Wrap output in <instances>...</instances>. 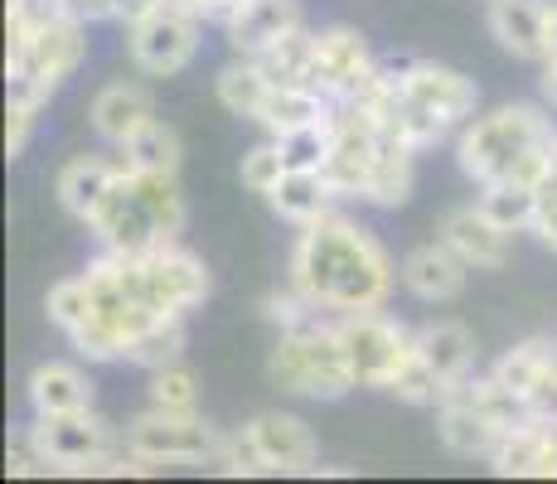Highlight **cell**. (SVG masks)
I'll list each match as a JSON object with an SVG mask.
<instances>
[{"instance_id": "cell-1", "label": "cell", "mask_w": 557, "mask_h": 484, "mask_svg": "<svg viewBox=\"0 0 557 484\" xmlns=\"http://www.w3.org/2000/svg\"><path fill=\"white\" fill-rule=\"evenodd\" d=\"M286 282L325 315H363V310H388L398 266L388 247L373 238V228L335 209L296 228L286 252Z\"/></svg>"}, {"instance_id": "cell-2", "label": "cell", "mask_w": 557, "mask_h": 484, "mask_svg": "<svg viewBox=\"0 0 557 484\" xmlns=\"http://www.w3.org/2000/svg\"><path fill=\"white\" fill-rule=\"evenodd\" d=\"M355 107L388 126L393 136L412 141L417 150H432L456 141V132L480 112V88L451 63L432 59H383L379 78L355 97Z\"/></svg>"}, {"instance_id": "cell-3", "label": "cell", "mask_w": 557, "mask_h": 484, "mask_svg": "<svg viewBox=\"0 0 557 484\" xmlns=\"http://www.w3.org/2000/svg\"><path fill=\"white\" fill-rule=\"evenodd\" d=\"M557 150V122L533 102H499L475 112L456 132V170L475 189L485 185H533L548 179Z\"/></svg>"}, {"instance_id": "cell-4", "label": "cell", "mask_w": 557, "mask_h": 484, "mask_svg": "<svg viewBox=\"0 0 557 484\" xmlns=\"http://www.w3.org/2000/svg\"><path fill=\"white\" fill-rule=\"evenodd\" d=\"M180 228H185L180 175H146V170H122V179L112 185V194L88 223L102 252L116 257H141L180 243Z\"/></svg>"}, {"instance_id": "cell-5", "label": "cell", "mask_w": 557, "mask_h": 484, "mask_svg": "<svg viewBox=\"0 0 557 484\" xmlns=\"http://www.w3.org/2000/svg\"><path fill=\"white\" fill-rule=\"evenodd\" d=\"M539 422L529 412L519 393H509L495 373H470L466 383H456L451 393L436 402V440L451 450L456 460H485L505 446V436H513L519 426Z\"/></svg>"}, {"instance_id": "cell-6", "label": "cell", "mask_w": 557, "mask_h": 484, "mask_svg": "<svg viewBox=\"0 0 557 484\" xmlns=\"http://www.w3.org/2000/svg\"><path fill=\"white\" fill-rule=\"evenodd\" d=\"M267 378L306 402H339V397L359 393L345 339H339V320L315 315L296 330H282L267 353Z\"/></svg>"}, {"instance_id": "cell-7", "label": "cell", "mask_w": 557, "mask_h": 484, "mask_svg": "<svg viewBox=\"0 0 557 484\" xmlns=\"http://www.w3.org/2000/svg\"><path fill=\"white\" fill-rule=\"evenodd\" d=\"M126 59L146 78H175L199 59L203 45V20L185 0H156L141 15L126 20Z\"/></svg>"}, {"instance_id": "cell-8", "label": "cell", "mask_w": 557, "mask_h": 484, "mask_svg": "<svg viewBox=\"0 0 557 484\" xmlns=\"http://www.w3.org/2000/svg\"><path fill=\"white\" fill-rule=\"evenodd\" d=\"M88 29L92 25H83V20L49 10V15L39 20V29L29 35L25 53H20L15 63H5L10 92H29V97H39V102H49V97L83 69V59H88Z\"/></svg>"}, {"instance_id": "cell-9", "label": "cell", "mask_w": 557, "mask_h": 484, "mask_svg": "<svg viewBox=\"0 0 557 484\" xmlns=\"http://www.w3.org/2000/svg\"><path fill=\"white\" fill-rule=\"evenodd\" d=\"M335 320L349 353V369H355V383L369 387V393H393V383L412 363L417 330H407L388 310H363V315H335Z\"/></svg>"}, {"instance_id": "cell-10", "label": "cell", "mask_w": 557, "mask_h": 484, "mask_svg": "<svg viewBox=\"0 0 557 484\" xmlns=\"http://www.w3.org/2000/svg\"><path fill=\"white\" fill-rule=\"evenodd\" d=\"M126 432V450L141 456L151 470L165 466H195L209 470L213 450H219V426L203 422V412H160V407L146 402V412H136Z\"/></svg>"}, {"instance_id": "cell-11", "label": "cell", "mask_w": 557, "mask_h": 484, "mask_svg": "<svg viewBox=\"0 0 557 484\" xmlns=\"http://www.w3.org/2000/svg\"><path fill=\"white\" fill-rule=\"evenodd\" d=\"M379 63L369 49V39L355 25H320L310 35V88L325 92L335 107L363 97L373 78H379Z\"/></svg>"}, {"instance_id": "cell-12", "label": "cell", "mask_w": 557, "mask_h": 484, "mask_svg": "<svg viewBox=\"0 0 557 484\" xmlns=\"http://www.w3.org/2000/svg\"><path fill=\"white\" fill-rule=\"evenodd\" d=\"M267 475H320V436L296 412H257L243 422Z\"/></svg>"}, {"instance_id": "cell-13", "label": "cell", "mask_w": 557, "mask_h": 484, "mask_svg": "<svg viewBox=\"0 0 557 484\" xmlns=\"http://www.w3.org/2000/svg\"><path fill=\"white\" fill-rule=\"evenodd\" d=\"M436 238L451 247L470 272H499V266L509 262V252H513V233L499 228V223L490 219L475 199L446 209L442 223H436Z\"/></svg>"}, {"instance_id": "cell-14", "label": "cell", "mask_w": 557, "mask_h": 484, "mask_svg": "<svg viewBox=\"0 0 557 484\" xmlns=\"http://www.w3.org/2000/svg\"><path fill=\"white\" fill-rule=\"evenodd\" d=\"M219 29L228 39V53L262 59L267 49H276L296 29H306V15H301V0H243Z\"/></svg>"}, {"instance_id": "cell-15", "label": "cell", "mask_w": 557, "mask_h": 484, "mask_svg": "<svg viewBox=\"0 0 557 484\" xmlns=\"http://www.w3.org/2000/svg\"><path fill=\"white\" fill-rule=\"evenodd\" d=\"M122 156H102V150H83V156L63 160L59 175H53V199L69 219H78L83 228L92 223V213L102 209V199L112 194V185L122 179Z\"/></svg>"}, {"instance_id": "cell-16", "label": "cell", "mask_w": 557, "mask_h": 484, "mask_svg": "<svg viewBox=\"0 0 557 484\" xmlns=\"http://www.w3.org/2000/svg\"><path fill=\"white\" fill-rule=\"evenodd\" d=\"M398 282L407 296L422 300V306H451L470 282V266L460 262L442 238H432V243H417L398 262Z\"/></svg>"}, {"instance_id": "cell-17", "label": "cell", "mask_w": 557, "mask_h": 484, "mask_svg": "<svg viewBox=\"0 0 557 484\" xmlns=\"http://www.w3.org/2000/svg\"><path fill=\"white\" fill-rule=\"evenodd\" d=\"M548 5L553 0H485V25L495 45L519 63H548Z\"/></svg>"}, {"instance_id": "cell-18", "label": "cell", "mask_w": 557, "mask_h": 484, "mask_svg": "<svg viewBox=\"0 0 557 484\" xmlns=\"http://www.w3.org/2000/svg\"><path fill=\"white\" fill-rule=\"evenodd\" d=\"M156 116V97L146 83H136V78H112V83H102L98 92H92V102H88V126H92V136H98L102 146H122V141H132L136 132H141L146 122Z\"/></svg>"}, {"instance_id": "cell-19", "label": "cell", "mask_w": 557, "mask_h": 484, "mask_svg": "<svg viewBox=\"0 0 557 484\" xmlns=\"http://www.w3.org/2000/svg\"><path fill=\"white\" fill-rule=\"evenodd\" d=\"M25 402H29V417L88 412V407H92V378H88V369H83V363L45 359V363H35V369H29Z\"/></svg>"}, {"instance_id": "cell-20", "label": "cell", "mask_w": 557, "mask_h": 484, "mask_svg": "<svg viewBox=\"0 0 557 484\" xmlns=\"http://www.w3.org/2000/svg\"><path fill=\"white\" fill-rule=\"evenodd\" d=\"M417 359L451 393L456 383H466L475 373V335H470V325H460L451 315L426 320V325H417Z\"/></svg>"}, {"instance_id": "cell-21", "label": "cell", "mask_w": 557, "mask_h": 484, "mask_svg": "<svg viewBox=\"0 0 557 484\" xmlns=\"http://www.w3.org/2000/svg\"><path fill=\"white\" fill-rule=\"evenodd\" d=\"M335 203H339V194L325 179V170H286L276 179V189L267 194V209L282 223H292V228H306V223L335 213Z\"/></svg>"}, {"instance_id": "cell-22", "label": "cell", "mask_w": 557, "mask_h": 484, "mask_svg": "<svg viewBox=\"0 0 557 484\" xmlns=\"http://www.w3.org/2000/svg\"><path fill=\"white\" fill-rule=\"evenodd\" d=\"M417 156H422V150L412 141H403V136H393V132L383 136L369 189H363L359 203H369V209H403V203L412 199V185H417Z\"/></svg>"}, {"instance_id": "cell-23", "label": "cell", "mask_w": 557, "mask_h": 484, "mask_svg": "<svg viewBox=\"0 0 557 484\" xmlns=\"http://www.w3.org/2000/svg\"><path fill=\"white\" fill-rule=\"evenodd\" d=\"M272 88H276V83L267 78L262 63H257V59H238V53H233L219 73H213V97H219V107L228 116H243V122H257V116H262Z\"/></svg>"}, {"instance_id": "cell-24", "label": "cell", "mask_w": 557, "mask_h": 484, "mask_svg": "<svg viewBox=\"0 0 557 484\" xmlns=\"http://www.w3.org/2000/svg\"><path fill=\"white\" fill-rule=\"evenodd\" d=\"M325 116H335V102H330L325 92L306 88V83H276L262 116H257V126H262L267 136H286V132H296V126L325 122Z\"/></svg>"}, {"instance_id": "cell-25", "label": "cell", "mask_w": 557, "mask_h": 484, "mask_svg": "<svg viewBox=\"0 0 557 484\" xmlns=\"http://www.w3.org/2000/svg\"><path fill=\"white\" fill-rule=\"evenodd\" d=\"M116 156H122L126 170H146V175H180V160H185V141H180V132L170 122H151L141 126V132L132 136V141L116 146Z\"/></svg>"}, {"instance_id": "cell-26", "label": "cell", "mask_w": 557, "mask_h": 484, "mask_svg": "<svg viewBox=\"0 0 557 484\" xmlns=\"http://www.w3.org/2000/svg\"><path fill=\"white\" fill-rule=\"evenodd\" d=\"M146 402L160 407V412H203L199 373L189 369L185 359L165 363V369H151L146 373Z\"/></svg>"}, {"instance_id": "cell-27", "label": "cell", "mask_w": 557, "mask_h": 484, "mask_svg": "<svg viewBox=\"0 0 557 484\" xmlns=\"http://www.w3.org/2000/svg\"><path fill=\"white\" fill-rule=\"evenodd\" d=\"M335 112H339V107H335ZM272 141H276V150H282L286 170H325L330 146H335V116L310 122V126H296V132L272 136Z\"/></svg>"}, {"instance_id": "cell-28", "label": "cell", "mask_w": 557, "mask_h": 484, "mask_svg": "<svg viewBox=\"0 0 557 484\" xmlns=\"http://www.w3.org/2000/svg\"><path fill=\"white\" fill-rule=\"evenodd\" d=\"M475 203L509 233H529L533 209H539V189L533 185H485L475 189Z\"/></svg>"}, {"instance_id": "cell-29", "label": "cell", "mask_w": 557, "mask_h": 484, "mask_svg": "<svg viewBox=\"0 0 557 484\" xmlns=\"http://www.w3.org/2000/svg\"><path fill=\"white\" fill-rule=\"evenodd\" d=\"M185 359V320H156L151 330H141V335L132 339V349H126V363H136V369H165V363H180Z\"/></svg>"}, {"instance_id": "cell-30", "label": "cell", "mask_w": 557, "mask_h": 484, "mask_svg": "<svg viewBox=\"0 0 557 484\" xmlns=\"http://www.w3.org/2000/svg\"><path fill=\"white\" fill-rule=\"evenodd\" d=\"M310 35H315V29H296L292 39H282V45L276 49H267L262 59V69H267V78L272 83H306L310 88Z\"/></svg>"}, {"instance_id": "cell-31", "label": "cell", "mask_w": 557, "mask_h": 484, "mask_svg": "<svg viewBox=\"0 0 557 484\" xmlns=\"http://www.w3.org/2000/svg\"><path fill=\"white\" fill-rule=\"evenodd\" d=\"M282 175H286V160H282V150H276L272 136H267V141H257L248 156L238 160V179L252 194H262V199L276 189V179H282Z\"/></svg>"}, {"instance_id": "cell-32", "label": "cell", "mask_w": 557, "mask_h": 484, "mask_svg": "<svg viewBox=\"0 0 557 484\" xmlns=\"http://www.w3.org/2000/svg\"><path fill=\"white\" fill-rule=\"evenodd\" d=\"M39 112H45V102L29 92H5V156L20 160L29 146V136H35V122Z\"/></svg>"}, {"instance_id": "cell-33", "label": "cell", "mask_w": 557, "mask_h": 484, "mask_svg": "<svg viewBox=\"0 0 557 484\" xmlns=\"http://www.w3.org/2000/svg\"><path fill=\"white\" fill-rule=\"evenodd\" d=\"M5 475H10V480H45V475H53L49 460L39 456L35 436H29V426L10 436V446H5Z\"/></svg>"}, {"instance_id": "cell-34", "label": "cell", "mask_w": 557, "mask_h": 484, "mask_svg": "<svg viewBox=\"0 0 557 484\" xmlns=\"http://www.w3.org/2000/svg\"><path fill=\"white\" fill-rule=\"evenodd\" d=\"M529 233L543 252L557 257V185H539V209H533Z\"/></svg>"}, {"instance_id": "cell-35", "label": "cell", "mask_w": 557, "mask_h": 484, "mask_svg": "<svg viewBox=\"0 0 557 484\" xmlns=\"http://www.w3.org/2000/svg\"><path fill=\"white\" fill-rule=\"evenodd\" d=\"M49 5L83 25H116V0H49Z\"/></svg>"}, {"instance_id": "cell-36", "label": "cell", "mask_w": 557, "mask_h": 484, "mask_svg": "<svg viewBox=\"0 0 557 484\" xmlns=\"http://www.w3.org/2000/svg\"><path fill=\"white\" fill-rule=\"evenodd\" d=\"M189 10H195V15L203 20V25H223V20L233 15V10L243 5V0H185Z\"/></svg>"}, {"instance_id": "cell-37", "label": "cell", "mask_w": 557, "mask_h": 484, "mask_svg": "<svg viewBox=\"0 0 557 484\" xmlns=\"http://www.w3.org/2000/svg\"><path fill=\"white\" fill-rule=\"evenodd\" d=\"M539 92H543V102L557 112V59L543 63V78H539Z\"/></svg>"}, {"instance_id": "cell-38", "label": "cell", "mask_w": 557, "mask_h": 484, "mask_svg": "<svg viewBox=\"0 0 557 484\" xmlns=\"http://www.w3.org/2000/svg\"><path fill=\"white\" fill-rule=\"evenodd\" d=\"M146 5H156V0H116V25H126L132 15H141Z\"/></svg>"}, {"instance_id": "cell-39", "label": "cell", "mask_w": 557, "mask_h": 484, "mask_svg": "<svg viewBox=\"0 0 557 484\" xmlns=\"http://www.w3.org/2000/svg\"><path fill=\"white\" fill-rule=\"evenodd\" d=\"M548 59H557V0L548 5Z\"/></svg>"}, {"instance_id": "cell-40", "label": "cell", "mask_w": 557, "mask_h": 484, "mask_svg": "<svg viewBox=\"0 0 557 484\" xmlns=\"http://www.w3.org/2000/svg\"><path fill=\"white\" fill-rule=\"evenodd\" d=\"M543 185H557V150H553V165H548V179Z\"/></svg>"}]
</instances>
